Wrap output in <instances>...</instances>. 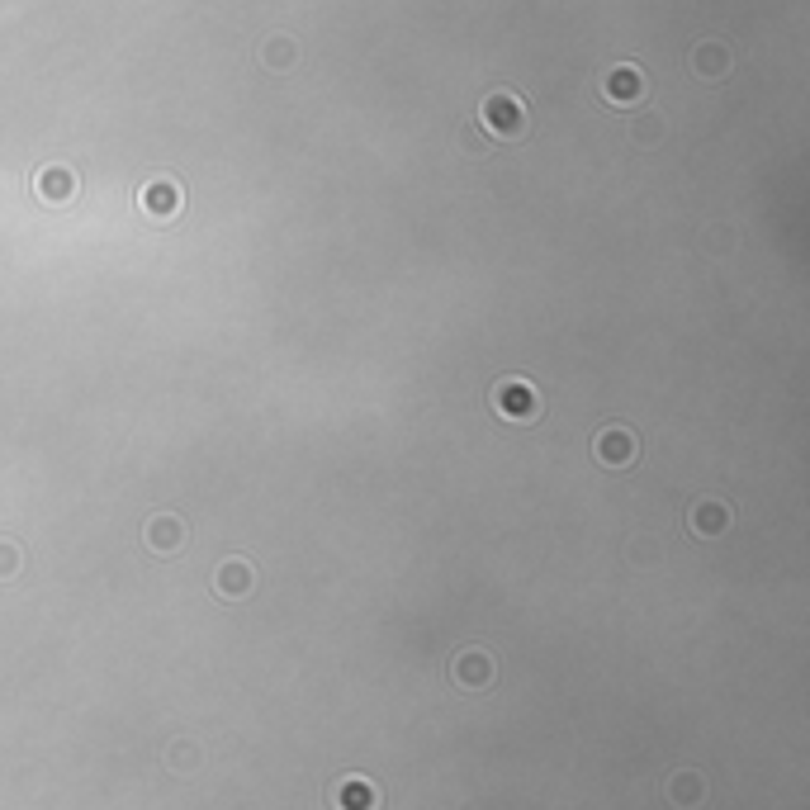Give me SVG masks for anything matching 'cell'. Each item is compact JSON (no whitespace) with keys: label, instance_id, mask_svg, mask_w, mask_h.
<instances>
[{"label":"cell","instance_id":"277c9868","mask_svg":"<svg viewBox=\"0 0 810 810\" xmlns=\"http://www.w3.org/2000/svg\"><path fill=\"white\" fill-rule=\"evenodd\" d=\"M147 204H152V209H171V204H176V185H152V190H147Z\"/></svg>","mask_w":810,"mask_h":810},{"label":"cell","instance_id":"7a4b0ae2","mask_svg":"<svg viewBox=\"0 0 810 810\" xmlns=\"http://www.w3.org/2000/svg\"><path fill=\"white\" fill-rule=\"evenodd\" d=\"M607 95L621 100V105L640 100V72H635V67H616V72L607 76Z\"/></svg>","mask_w":810,"mask_h":810},{"label":"cell","instance_id":"3957f363","mask_svg":"<svg viewBox=\"0 0 810 810\" xmlns=\"http://www.w3.org/2000/svg\"><path fill=\"white\" fill-rule=\"evenodd\" d=\"M38 185H43V195H48V199H62V195H67V190H72V176H67V171H43V176H38Z\"/></svg>","mask_w":810,"mask_h":810},{"label":"cell","instance_id":"6da1fadb","mask_svg":"<svg viewBox=\"0 0 810 810\" xmlns=\"http://www.w3.org/2000/svg\"><path fill=\"white\" fill-rule=\"evenodd\" d=\"M484 119L498 128V133H522V119H526V114H522V105H517L512 95H493V100L484 105Z\"/></svg>","mask_w":810,"mask_h":810}]
</instances>
